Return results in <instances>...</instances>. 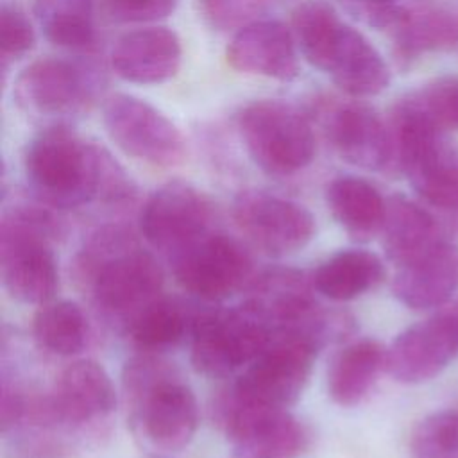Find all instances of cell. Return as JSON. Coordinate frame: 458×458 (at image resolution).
<instances>
[{
    "mask_svg": "<svg viewBox=\"0 0 458 458\" xmlns=\"http://www.w3.org/2000/svg\"><path fill=\"white\" fill-rule=\"evenodd\" d=\"M23 165L36 199L52 208L72 209L93 202L120 206L134 195L131 179L113 156L64 125L36 134Z\"/></svg>",
    "mask_w": 458,
    "mask_h": 458,
    "instance_id": "cell-1",
    "label": "cell"
},
{
    "mask_svg": "<svg viewBox=\"0 0 458 458\" xmlns=\"http://www.w3.org/2000/svg\"><path fill=\"white\" fill-rule=\"evenodd\" d=\"M322 345L306 333L274 335L240 377L215 399L213 419L225 437L234 442L286 411L302 394Z\"/></svg>",
    "mask_w": 458,
    "mask_h": 458,
    "instance_id": "cell-2",
    "label": "cell"
},
{
    "mask_svg": "<svg viewBox=\"0 0 458 458\" xmlns=\"http://www.w3.org/2000/svg\"><path fill=\"white\" fill-rule=\"evenodd\" d=\"M388 125L395 170L408 177L424 204L444 215L447 234L458 233V147L413 93L392 107Z\"/></svg>",
    "mask_w": 458,
    "mask_h": 458,
    "instance_id": "cell-3",
    "label": "cell"
},
{
    "mask_svg": "<svg viewBox=\"0 0 458 458\" xmlns=\"http://www.w3.org/2000/svg\"><path fill=\"white\" fill-rule=\"evenodd\" d=\"M79 283L107 315L125 322L159 297L163 270L136 238L118 225L98 229L75 259Z\"/></svg>",
    "mask_w": 458,
    "mask_h": 458,
    "instance_id": "cell-4",
    "label": "cell"
},
{
    "mask_svg": "<svg viewBox=\"0 0 458 458\" xmlns=\"http://www.w3.org/2000/svg\"><path fill=\"white\" fill-rule=\"evenodd\" d=\"M292 32L304 59L347 95L372 97L388 86L390 72L381 54L327 2L299 4L292 13Z\"/></svg>",
    "mask_w": 458,
    "mask_h": 458,
    "instance_id": "cell-5",
    "label": "cell"
},
{
    "mask_svg": "<svg viewBox=\"0 0 458 458\" xmlns=\"http://www.w3.org/2000/svg\"><path fill=\"white\" fill-rule=\"evenodd\" d=\"M123 395L134 433L159 451H179L190 444L199 422L193 390L177 369L140 354L123 369Z\"/></svg>",
    "mask_w": 458,
    "mask_h": 458,
    "instance_id": "cell-6",
    "label": "cell"
},
{
    "mask_svg": "<svg viewBox=\"0 0 458 458\" xmlns=\"http://www.w3.org/2000/svg\"><path fill=\"white\" fill-rule=\"evenodd\" d=\"M59 222L45 202H14L0 227V268L5 290L20 302L45 304L59 284L52 238Z\"/></svg>",
    "mask_w": 458,
    "mask_h": 458,
    "instance_id": "cell-7",
    "label": "cell"
},
{
    "mask_svg": "<svg viewBox=\"0 0 458 458\" xmlns=\"http://www.w3.org/2000/svg\"><path fill=\"white\" fill-rule=\"evenodd\" d=\"M238 129L252 161L272 175H292L315 156L308 118L281 100H256L242 107Z\"/></svg>",
    "mask_w": 458,
    "mask_h": 458,
    "instance_id": "cell-8",
    "label": "cell"
},
{
    "mask_svg": "<svg viewBox=\"0 0 458 458\" xmlns=\"http://www.w3.org/2000/svg\"><path fill=\"white\" fill-rule=\"evenodd\" d=\"M274 329L249 302L199 311L191 331V363L211 377L247 367L272 340Z\"/></svg>",
    "mask_w": 458,
    "mask_h": 458,
    "instance_id": "cell-9",
    "label": "cell"
},
{
    "mask_svg": "<svg viewBox=\"0 0 458 458\" xmlns=\"http://www.w3.org/2000/svg\"><path fill=\"white\" fill-rule=\"evenodd\" d=\"M102 123L114 145L140 161L174 166L184 157L186 145L177 125L134 95L107 97L102 104Z\"/></svg>",
    "mask_w": 458,
    "mask_h": 458,
    "instance_id": "cell-10",
    "label": "cell"
},
{
    "mask_svg": "<svg viewBox=\"0 0 458 458\" xmlns=\"http://www.w3.org/2000/svg\"><path fill=\"white\" fill-rule=\"evenodd\" d=\"M177 283L191 295L215 302L236 293L250 276L252 261L245 247L216 231H209L170 258Z\"/></svg>",
    "mask_w": 458,
    "mask_h": 458,
    "instance_id": "cell-11",
    "label": "cell"
},
{
    "mask_svg": "<svg viewBox=\"0 0 458 458\" xmlns=\"http://www.w3.org/2000/svg\"><path fill=\"white\" fill-rule=\"evenodd\" d=\"M140 229L154 249L174 258L213 229V206L195 186L172 181L147 199Z\"/></svg>",
    "mask_w": 458,
    "mask_h": 458,
    "instance_id": "cell-12",
    "label": "cell"
},
{
    "mask_svg": "<svg viewBox=\"0 0 458 458\" xmlns=\"http://www.w3.org/2000/svg\"><path fill=\"white\" fill-rule=\"evenodd\" d=\"M233 218L240 233L270 256L295 252L315 234V218L304 206L261 190L242 191L234 199Z\"/></svg>",
    "mask_w": 458,
    "mask_h": 458,
    "instance_id": "cell-13",
    "label": "cell"
},
{
    "mask_svg": "<svg viewBox=\"0 0 458 458\" xmlns=\"http://www.w3.org/2000/svg\"><path fill=\"white\" fill-rule=\"evenodd\" d=\"M458 354V308L438 311L395 336L386 347V372L415 385L438 376Z\"/></svg>",
    "mask_w": 458,
    "mask_h": 458,
    "instance_id": "cell-14",
    "label": "cell"
},
{
    "mask_svg": "<svg viewBox=\"0 0 458 458\" xmlns=\"http://www.w3.org/2000/svg\"><path fill=\"white\" fill-rule=\"evenodd\" d=\"M95 77L84 66L43 57L21 70L14 82L20 107L36 116H64L81 111L95 89Z\"/></svg>",
    "mask_w": 458,
    "mask_h": 458,
    "instance_id": "cell-15",
    "label": "cell"
},
{
    "mask_svg": "<svg viewBox=\"0 0 458 458\" xmlns=\"http://www.w3.org/2000/svg\"><path fill=\"white\" fill-rule=\"evenodd\" d=\"M114 404V386L104 367L91 360H79L57 374L36 413L52 424L81 428L106 419Z\"/></svg>",
    "mask_w": 458,
    "mask_h": 458,
    "instance_id": "cell-16",
    "label": "cell"
},
{
    "mask_svg": "<svg viewBox=\"0 0 458 458\" xmlns=\"http://www.w3.org/2000/svg\"><path fill=\"white\" fill-rule=\"evenodd\" d=\"M324 131L342 159L374 170H395V148L390 125L360 102L335 104L324 113Z\"/></svg>",
    "mask_w": 458,
    "mask_h": 458,
    "instance_id": "cell-17",
    "label": "cell"
},
{
    "mask_svg": "<svg viewBox=\"0 0 458 458\" xmlns=\"http://www.w3.org/2000/svg\"><path fill=\"white\" fill-rule=\"evenodd\" d=\"M225 57L234 70L268 79L292 81L299 73V47L279 20H254L238 29Z\"/></svg>",
    "mask_w": 458,
    "mask_h": 458,
    "instance_id": "cell-18",
    "label": "cell"
},
{
    "mask_svg": "<svg viewBox=\"0 0 458 458\" xmlns=\"http://www.w3.org/2000/svg\"><path fill=\"white\" fill-rule=\"evenodd\" d=\"M458 290V243L447 236L413 261L397 267L392 292L411 310L444 306Z\"/></svg>",
    "mask_w": 458,
    "mask_h": 458,
    "instance_id": "cell-19",
    "label": "cell"
},
{
    "mask_svg": "<svg viewBox=\"0 0 458 458\" xmlns=\"http://www.w3.org/2000/svg\"><path fill=\"white\" fill-rule=\"evenodd\" d=\"M182 61L179 36L168 27H145L123 34L113 47L114 73L132 84H161L175 77Z\"/></svg>",
    "mask_w": 458,
    "mask_h": 458,
    "instance_id": "cell-20",
    "label": "cell"
},
{
    "mask_svg": "<svg viewBox=\"0 0 458 458\" xmlns=\"http://www.w3.org/2000/svg\"><path fill=\"white\" fill-rule=\"evenodd\" d=\"M447 236L440 218L428 208L404 195L386 199L381 243L388 261L395 268L413 261Z\"/></svg>",
    "mask_w": 458,
    "mask_h": 458,
    "instance_id": "cell-21",
    "label": "cell"
},
{
    "mask_svg": "<svg viewBox=\"0 0 458 458\" xmlns=\"http://www.w3.org/2000/svg\"><path fill=\"white\" fill-rule=\"evenodd\" d=\"M394 55L399 64L458 47V13L447 7L419 5L394 29Z\"/></svg>",
    "mask_w": 458,
    "mask_h": 458,
    "instance_id": "cell-22",
    "label": "cell"
},
{
    "mask_svg": "<svg viewBox=\"0 0 458 458\" xmlns=\"http://www.w3.org/2000/svg\"><path fill=\"white\" fill-rule=\"evenodd\" d=\"M326 202L335 220L354 238L367 240L381 233L386 199L363 177L340 175L326 188Z\"/></svg>",
    "mask_w": 458,
    "mask_h": 458,
    "instance_id": "cell-23",
    "label": "cell"
},
{
    "mask_svg": "<svg viewBox=\"0 0 458 458\" xmlns=\"http://www.w3.org/2000/svg\"><path fill=\"white\" fill-rule=\"evenodd\" d=\"M386 349L374 338H361L345 345L327 370L329 397L340 406L361 403L385 369Z\"/></svg>",
    "mask_w": 458,
    "mask_h": 458,
    "instance_id": "cell-24",
    "label": "cell"
},
{
    "mask_svg": "<svg viewBox=\"0 0 458 458\" xmlns=\"http://www.w3.org/2000/svg\"><path fill=\"white\" fill-rule=\"evenodd\" d=\"M385 277L377 254L365 249H345L327 258L313 274V286L331 301H351L376 288Z\"/></svg>",
    "mask_w": 458,
    "mask_h": 458,
    "instance_id": "cell-25",
    "label": "cell"
},
{
    "mask_svg": "<svg viewBox=\"0 0 458 458\" xmlns=\"http://www.w3.org/2000/svg\"><path fill=\"white\" fill-rule=\"evenodd\" d=\"M199 311L174 297H156L127 320L129 336L145 351H161L191 336Z\"/></svg>",
    "mask_w": 458,
    "mask_h": 458,
    "instance_id": "cell-26",
    "label": "cell"
},
{
    "mask_svg": "<svg viewBox=\"0 0 458 458\" xmlns=\"http://www.w3.org/2000/svg\"><path fill=\"white\" fill-rule=\"evenodd\" d=\"M34 14L50 43L72 50L93 47V0H34Z\"/></svg>",
    "mask_w": 458,
    "mask_h": 458,
    "instance_id": "cell-27",
    "label": "cell"
},
{
    "mask_svg": "<svg viewBox=\"0 0 458 458\" xmlns=\"http://www.w3.org/2000/svg\"><path fill=\"white\" fill-rule=\"evenodd\" d=\"M233 444L231 458H299L310 445V431L293 415L283 411Z\"/></svg>",
    "mask_w": 458,
    "mask_h": 458,
    "instance_id": "cell-28",
    "label": "cell"
},
{
    "mask_svg": "<svg viewBox=\"0 0 458 458\" xmlns=\"http://www.w3.org/2000/svg\"><path fill=\"white\" fill-rule=\"evenodd\" d=\"M32 335L41 349L72 356L82 351L88 342V320L75 302L48 301L34 315Z\"/></svg>",
    "mask_w": 458,
    "mask_h": 458,
    "instance_id": "cell-29",
    "label": "cell"
},
{
    "mask_svg": "<svg viewBox=\"0 0 458 458\" xmlns=\"http://www.w3.org/2000/svg\"><path fill=\"white\" fill-rule=\"evenodd\" d=\"M411 458H458V410L426 415L410 437Z\"/></svg>",
    "mask_w": 458,
    "mask_h": 458,
    "instance_id": "cell-30",
    "label": "cell"
},
{
    "mask_svg": "<svg viewBox=\"0 0 458 458\" xmlns=\"http://www.w3.org/2000/svg\"><path fill=\"white\" fill-rule=\"evenodd\" d=\"M413 95L442 129H458V75L435 79Z\"/></svg>",
    "mask_w": 458,
    "mask_h": 458,
    "instance_id": "cell-31",
    "label": "cell"
},
{
    "mask_svg": "<svg viewBox=\"0 0 458 458\" xmlns=\"http://www.w3.org/2000/svg\"><path fill=\"white\" fill-rule=\"evenodd\" d=\"M34 43L36 34L25 13L16 5L4 2L0 9V52L4 66L7 61H14L29 54Z\"/></svg>",
    "mask_w": 458,
    "mask_h": 458,
    "instance_id": "cell-32",
    "label": "cell"
},
{
    "mask_svg": "<svg viewBox=\"0 0 458 458\" xmlns=\"http://www.w3.org/2000/svg\"><path fill=\"white\" fill-rule=\"evenodd\" d=\"M202 18L216 30L242 29L256 20L267 0H197Z\"/></svg>",
    "mask_w": 458,
    "mask_h": 458,
    "instance_id": "cell-33",
    "label": "cell"
},
{
    "mask_svg": "<svg viewBox=\"0 0 458 458\" xmlns=\"http://www.w3.org/2000/svg\"><path fill=\"white\" fill-rule=\"evenodd\" d=\"M349 9L376 29H394L408 13L422 5L420 0H345Z\"/></svg>",
    "mask_w": 458,
    "mask_h": 458,
    "instance_id": "cell-34",
    "label": "cell"
},
{
    "mask_svg": "<svg viewBox=\"0 0 458 458\" xmlns=\"http://www.w3.org/2000/svg\"><path fill=\"white\" fill-rule=\"evenodd\" d=\"M179 0H106L109 14L118 21H154L174 13Z\"/></svg>",
    "mask_w": 458,
    "mask_h": 458,
    "instance_id": "cell-35",
    "label": "cell"
}]
</instances>
